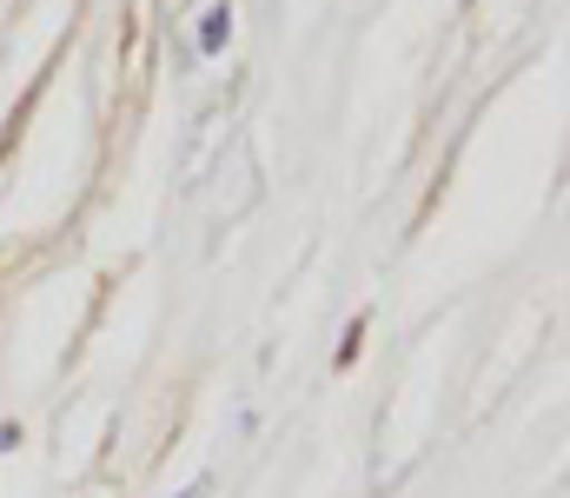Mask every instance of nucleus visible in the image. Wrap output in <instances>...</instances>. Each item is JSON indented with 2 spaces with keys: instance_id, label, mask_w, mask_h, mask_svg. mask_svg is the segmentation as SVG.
<instances>
[{
  "instance_id": "nucleus-3",
  "label": "nucleus",
  "mask_w": 570,
  "mask_h": 498,
  "mask_svg": "<svg viewBox=\"0 0 570 498\" xmlns=\"http://www.w3.org/2000/svg\"><path fill=\"white\" fill-rule=\"evenodd\" d=\"M20 446V426H0V452H13Z\"/></svg>"
},
{
  "instance_id": "nucleus-1",
  "label": "nucleus",
  "mask_w": 570,
  "mask_h": 498,
  "mask_svg": "<svg viewBox=\"0 0 570 498\" xmlns=\"http://www.w3.org/2000/svg\"><path fill=\"white\" fill-rule=\"evenodd\" d=\"M226 40H233V7H226V0H213V7L199 13V33H193V53H199V60H213V53H219Z\"/></svg>"
},
{
  "instance_id": "nucleus-2",
  "label": "nucleus",
  "mask_w": 570,
  "mask_h": 498,
  "mask_svg": "<svg viewBox=\"0 0 570 498\" xmlns=\"http://www.w3.org/2000/svg\"><path fill=\"white\" fill-rule=\"evenodd\" d=\"M206 492H213V472H199L193 486H179V492H173V498H206Z\"/></svg>"
}]
</instances>
